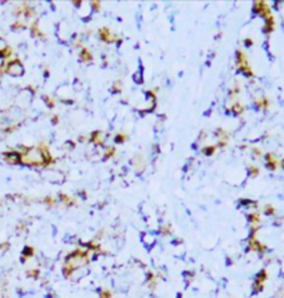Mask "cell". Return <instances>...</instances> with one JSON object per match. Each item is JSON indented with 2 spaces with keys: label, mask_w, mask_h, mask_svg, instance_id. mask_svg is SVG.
<instances>
[{
  "label": "cell",
  "mask_w": 284,
  "mask_h": 298,
  "mask_svg": "<svg viewBox=\"0 0 284 298\" xmlns=\"http://www.w3.org/2000/svg\"><path fill=\"white\" fill-rule=\"evenodd\" d=\"M7 72H9L10 75H13V77H20L21 74L24 72L23 64H21L18 60H14V61H11L10 64L7 66Z\"/></svg>",
  "instance_id": "1"
},
{
  "label": "cell",
  "mask_w": 284,
  "mask_h": 298,
  "mask_svg": "<svg viewBox=\"0 0 284 298\" xmlns=\"http://www.w3.org/2000/svg\"><path fill=\"white\" fill-rule=\"evenodd\" d=\"M6 159L7 162H10V163H20L21 162V155L16 153V152H10V153H7L6 155Z\"/></svg>",
  "instance_id": "2"
},
{
  "label": "cell",
  "mask_w": 284,
  "mask_h": 298,
  "mask_svg": "<svg viewBox=\"0 0 284 298\" xmlns=\"http://www.w3.org/2000/svg\"><path fill=\"white\" fill-rule=\"evenodd\" d=\"M100 38L102 39H105L106 42H113V40H116L112 36V33H110L109 30H106V28H103L102 31H100Z\"/></svg>",
  "instance_id": "3"
},
{
  "label": "cell",
  "mask_w": 284,
  "mask_h": 298,
  "mask_svg": "<svg viewBox=\"0 0 284 298\" xmlns=\"http://www.w3.org/2000/svg\"><path fill=\"white\" fill-rule=\"evenodd\" d=\"M92 141L95 142V144H98V145H102L103 144V135H102V132H93Z\"/></svg>",
  "instance_id": "4"
},
{
  "label": "cell",
  "mask_w": 284,
  "mask_h": 298,
  "mask_svg": "<svg viewBox=\"0 0 284 298\" xmlns=\"http://www.w3.org/2000/svg\"><path fill=\"white\" fill-rule=\"evenodd\" d=\"M81 56H82V60H91V53L88 52L86 49L82 50V54H81Z\"/></svg>",
  "instance_id": "5"
},
{
  "label": "cell",
  "mask_w": 284,
  "mask_h": 298,
  "mask_svg": "<svg viewBox=\"0 0 284 298\" xmlns=\"http://www.w3.org/2000/svg\"><path fill=\"white\" fill-rule=\"evenodd\" d=\"M6 49H7V43H6V40L0 38V53L4 52Z\"/></svg>",
  "instance_id": "6"
},
{
  "label": "cell",
  "mask_w": 284,
  "mask_h": 298,
  "mask_svg": "<svg viewBox=\"0 0 284 298\" xmlns=\"http://www.w3.org/2000/svg\"><path fill=\"white\" fill-rule=\"evenodd\" d=\"M32 254H33V249L29 248V247H26L25 251H24V255H25V256H32Z\"/></svg>",
  "instance_id": "7"
},
{
  "label": "cell",
  "mask_w": 284,
  "mask_h": 298,
  "mask_svg": "<svg viewBox=\"0 0 284 298\" xmlns=\"http://www.w3.org/2000/svg\"><path fill=\"white\" fill-rule=\"evenodd\" d=\"M110 297H112V294H110V291H107V290L102 291V294H100V298H110Z\"/></svg>",
  "instance_id": "8"
}]
</instances>
